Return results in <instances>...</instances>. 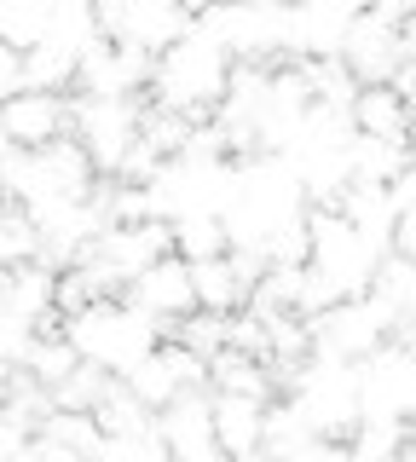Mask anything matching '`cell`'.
I'll use <instances>...</instances> for the list:
<instances>
[{"label": "cell", "mask_w": 416, "mask_h": 462, "mask_svg": "<svg viewBox=\"0 0 416 462\" xmlns=\"http://www.w3.org/2000/svg\"><path fill=\"white\" fill-rule=\"evenodd\" d=\"M307 214V191H300L295 168L272 151H254V156H237V185H232V202H226L220 226H226V249H243L261 260V243L272 237L278 226H290Z\"/></svg>", "instance_id": "cell-1"}, {"label": "cell", "mask_w": 416, "mask_h": 462, "mask_svg": "<svg viewBox=\"0 0 416 462\" xmlns=\"http://www.w3.org/2000/svg\"><path fill=\"white\" fill-rule=\"evenodd\" d=\"M226 81H232V58H226L220 41H208L203 29H185L174 47L156 52L151 64V105L156 110H174L185 122H203V116L220 105Z\"/></svg>", "instance_id": "cell-2"}, {"label": "cell", "mask_w": 416, "mask_h": 462, "mask_svg": "<svg viewBox=\"0 0 416 462\" xmlns=\"http://www.w3.org/2000/svg\"><path fill=\"white\" fill-rule=\"evenodd\" d=\"M59 329H64L69 353H76L81 365L105 370V375H127L156 341H162V329L139 307H127L122 295H93L88 307H76Z\"/></svg>", "instance_id": "cell-3"}, {"label": "cell", "mask_w": 416, "mask_h": 462, "mask_svg": "<svg viewBox=\"0 0 416 462\" xmlns=\"http://www.w3.org/2000/svg\"><path fill=\"white\" fill-rule=\"evenodd\" d=\"M93 185H98V173L69 134L41 144V151H12V162L0 168V197L18 202L23 214H41V208L69 202V197H88Z\"/></svg>", "instance_id": "cell-4"}, {"label": "cell", "mask_w": 416, "mask_h": 462, "mask_svg": "<svg viewBox=\"0 0 416 462\" xmlns=\"http://www.w3.org/2000/svg\"><path fill=\"white\" fill-rule=\"evenodd\" d=\"M272 382H283L295 416L307 422L312 439H336L347 445V433L358 428V387H353V365L341 358H300L290 370H272Z\"/></svg>", "instance_id": "cell-5"}, {"label": "cell", "mask_w": 416, "mask_h": 462, "mask_svg": "<svg viewBox=\"0 0 416 462\" xmlns=\"http://www.w3.org/2000/svg\"><path fill=\"white\" fill-rule=\"evenodd\" d=\"M237 185L232 156H168L162 168L145 180L151 214L156 220H185V214H214L220 220Z\"/></svg>", "instance_id": "cell-6"}, {"label": "cell", "mask_w": 416, "mask_h": 462, "mask_svg": "<svg viewBox=\"0 0 416 462\" xmlns=\"http://www.w3.org/2000/svg\"><path fill=\"white\" fill-rule=\"evenodd\" d=\"M387 249L376 237H365L358 226H347L336 208H307V266L336 289L341 300L347 295H365L370 289V272Z\"/></svg>", "instance_id": "cell-7"}, {"label": "cell", "mask_w": 416, "mask_h": 462, "mask_svg": "<svg viewBox=\"0 0 416 462\" xmlns=\"http://www.w3.org/2000/svg\"><path fill=\"white\" fill-rule=\"evenodd\" d=\"M358 387V422H411L416 411V353L411 341L387 336L376 353H365L353 365Z\"/></svg>", "instance_id": "cell-8"}, {"label": "cell", "mask_w": 416, "mask_h": 462, "mask_svg": "<svg viewBox=\"0 0 416 462\" xmlns=\"http://www.w3.org/2000/svg\"><path fill=\"white\" fill-rule=\"evenodd\" d=\"M139 116L145 98H69V139L88 151L93 173H116L127 144L139 139Z\"/></svg>", "instance_id": "cell-9"}, {"label": "cell", "mask_w": 416, "mask_h": 462, "mask_svg": "<svg viewBox=\"0 0 416 462\" xmlns=\"http://www.w3.org/2000/svg\"><path fill=\"white\" fill-rule=\"evenodd\" d=\"M93 18L105 41L139 52H162L191 29V6L185 0H93Z\"/></svg>", "instance_id": "cell-10"}, {"label": "cell", "mask_w": 416, "mask_h": 462, "mask_svg": "<svg viewBox=\"0 0 416 462\" xmlns=\"http://www.w3.org/2000/svg\"><path fill=\"white\" fill-rule=\"evenodd\" d=\"M411 47H416L411 23H387V18H376L370 6H358V18L347 23V35H341L336 58L347 64V76H353L358 87H382L399 64H411Z\"/></svg>", "instance_id": "cell-11"}, {"label": "cell", "mask_w": 416, "mask_h": 462, "mask_svg": "<svg viewBox=\"0 0 416 462\" xmlns=\"http://www.w3.org/2000/svg\"><path fill=\"white\" fill-rule=\"evenodd\" d=\"M156 52L122 47V41H98L76 58V93L81 98H139L151 87Z\"/></svg>", "instance_id": "cell-12"}, {"label": "cell", "mask_w": 416, "mask_h": 462, "mask_svg": "<svg viewBox=\"0 0 416 462\" xmlns=\"http://www.w3.org/2000/svg\"><path fill=\"white\" fill-rule=\"evenodd\" d=\"M122 387L145 404V411H162V404L174 393H185V387H208V370H203V358L185 353L180 341H156L151 353L122 375Z\"/></svg>", "instance_id": "cell-13"}, {"label": "cell", "mask_w": 416, "mask_h": 462, "mask_svg": "<svg viewBox=\"0 0 416 462\" xmlns=\"http://www.w3.org/2000/svg\"><path fill=\"white\" fill-rule=\"evenodd\" d=\"M69 134V98L64 93H6L0 98V139L12 151H41V144Z\"/></svg>", "instance_id": "cell-14"}, {"label": "cell", "mask_w": 416, "mask_h": 462, "mask_svg": "<svg viewBox=\"0 0 416 462\" xmlns=\"http://www.w3.org/2000/svg\"><path fill=\"white\" fill-rule=\"evenodd\" d=\"M122 300H127V307H139L156 329H168L174 318H185V312L197 307V300H191V266H185L180 254L151 260V266L122 289Z\"/></svg>", "instance_id": "cell-15"}, {"label": "cell", "mask_w": 416, "mask_h": 462, "mask_svg": "<svg viewBox=\"0 0 416 462\" xmlns=\"http://www.w3.org/2000/svg\"><path fill=\"white\" fill-rule=\"evenodd\" d=\"M261 260L243 254V249H226V254H208V260H191V300L203 312H237L243 300H249L254 278H261Z\"/></svg>", "instance_id": "cell-16"}, {"label": "cell", "mask_w": 416, "mask_h": 462, "mask_svg": "<svg viewBox=\"0 0 416 462\" xmlns=\"http://www.w3.org/2000/svg\"><path fill=\"white\" fill-rule=\"evenodd\" d=\"M365 300L382 312L387 336H393V341H411V324H416V260L387 249V254L376 260V272H370Z\"/></svg>", "instance_id": "cell-17"}, {"label": "cell", "mask_w": 416, "mask_h": 462, "mask_svg": "<svg viewBox=\"0 0 416 462\" xmlns=\"http://www.w3.org/2000/svg\"><path fill=\"white\" fill-rule=\"evenodd\" d=\"M151 428L156 439L168 445V457H191V451H208V387H185L162 404V411H151Z\"/></svg>", "instance_id": "cell-18"}, {"label": "cell", "mask_w": 416, "mask_h": 462, "mask_svg": "<svg viewBox=\"0 0 416 462\" xmlns=\"http://www.w3.org/2000/svg\"><path fill=\"white\" fill-rule=\"evenodd\" d=\"M261 416L266 399H243V393H208V439L220 457H243L261 445Z\"/></svg>", "instance_id": "cell-19"}, {"label": "cell", "mask_w": 416, "mask_h": 462, "mask_svg": "<svg viewBox=\"0 0 416 462\" xmlns=\"http://www.w3.org/2000/svg\"><path fill=\"white\" fill-rule=\"evenodd\" d=\"M52 278H59V272L41 266V260H23V266H12L6 278H0V307H12L18 318H30L35 329H59L64 318L52 312Z\"/></svg>", "instance_id": "cell-20"}, {"label": "cell", "mask_w": 416, "mask_h": 462, "mask_svg": "<svg viewBox=\"0 0 416 462\" xmlns=\"http://www.w3.org/2000/svg\"><path fill=\"white\" fill-rule=\"evenodd\" d=\"M347 122H353V134L411 144V105L399 93H387V87H358L347 105Z\"/></svg>", "instance_id": "cell-21"}, {"label": "cell", "mask_w": 416, "mask_h": 462, "mask_svg": "<svg viewBox=\"0 0 416 462\" xmlns=\"http://www.w3.org/2000/svg\"><path fill=\"white\" fill-rule=\"evenodd\" d=\"M18 87L23 93H69L76 87V52L59 41H35L18 52Z\"/></svg>", "instance_id": "cell-22"}, {"label": "cell", "mask_w": 416, "mask_h": 462, "mask_svg": "<svg viewBox=\"0 0 416 462\" xmlns=\"http://www.w3.org/2000/svg\"><path fill=\"white\" fill-rule=\"evenodd\" d=\"M208 370V393H243V399H272V370L261 358L249 353H232V346H220V353L203 358Z\"/></svg>", "instance_id": "cell-23"}, {"label": "cell", "mask_w": 416, "mask_h": 462, "mask_svg": "<svg viewBox=\"0 0 416 462\" xmlns=\"http://www.w3.org/2000/svg\"><path fill=\"white\" fill-rule=\"evenodd\" d=\"M405 168H411V144L370 139V134L347 139V180L353 185H387L393 173H405Z\"/></svg>", "instance_id": "cell-24"}, {"label": "cell", "mask_w": 416, "mask_h": 462, "mask_svg": "<svg viewBox=\"0 0 416 462\" xmlns=\"http://www.w3.org/2000/svg\"><path fill=\"white\" fill-rule=\"evenodd\" d=\"M290 64L300 69V81H307L312 105H324V110H341V116H347L353 93H358V81L347 76V64H341V58H290Z\"/></svg>", "instance_id": "cell-25"}, {"label": "cell", "mask_w": 416, "mask_h": 462, "mask_svg": "<svg viewBox=\"0 0 416 462\" xmlns=\"http://www.w3.org/2000/svg\"><path fill=\"white\" fill-rule=\"evenodd\" d=\"M52 6H59V0H0V47L23 52V47H35V41H47Z\"/></svg>", "instance_id": "cell-26"}, {"label": "cell", "mask_w": 416, "mask_h": 462, "mask_svg": "<svg viewBox=\"0 0 416 462\" xmlns=\"http://www.w3.org/2000/svg\"><path fill=\"white\" fill-rule=\"evenodd\" d=\"M168 237H174V254L191 266V260L226 254V226L214 214H185V220H168Z\"/></svg>", "instance_id": "cell-27"}, {"label": "cell", "mask_w": 416, "mask_h": 462, "mask_svg": "<svg viewBox=\"0 0 416 462\" xmlns=\"http://www.w3.org/2000/svg\"><path fill=\"white\" fill-rule=\"evenodd\" d=\"M41 237H35V220L18 208V202H0V272L23 266V260H35Z\"/></svg>", "instance_id": "cell-28"}, {"label": "cell", "mask_w": 416, "mask_h": 462, "mask_svg": "<svg viewBox=\"0 0 416 462\" xmlns=\"http://www.w3.org/2000/svg\"><path fill=\"white\" fill-rule=\"evenodd\" d=\"M411 445V422H358L347 433V451L358 462H387L393 451H405Z\"/></svg>", "instance_id": "cell-29"}, {"label": "cell", "mask_w": 416, "mask_h": 462, "mask_svg": "<svg viewBox=\"0 0 416 462\" xmlns=\"http://www.w3.org/2000/svg\"><path fill=\"white\" fill-rule=\"evenodd\" d=\"M105 387H110V375H105V370L76 365V370L64 375V382H52L47 393H52V411H93V404L105 399Z\"/></svg>", "instance_id": "cell-30"}, {"label": "cell", "mask_w": 416, "mask_h": 462, "mask_svg": "<svg viewBox=\"0 0 416 462\" xmlns=\"http://www.w3.org/2000/svg\"><path fill=\"white\" fill-rule=\"evenodd\" d=\"M174 341L185 346V353H197V358H208V353H220L226 346V318L220 312H203V307H191L185 318H174Z\"/></svg>", "instance_id": "cell-31"}, {"label": "cell", "mask_w": 416, "mask_h": 462, "mask_svg": "<svg viewBox=\"0 0 416 462\" xmlns=\"http://www.w3.org/2000/svg\"><path fill=\"white\" fill-rule=\"evenodd\" d=\"M30 341H35V324H30V318H18L12 307H0V365L18 370L23 353H30Z\"/></svg>", "instance_id": "cell-32"}, {"label": "cell", "mask_w": 416, "mask_h": 462, "mask_svg": "<svg viewBox=\"0 0 416 462\" xmlns=\"http://www.w3.org/2000/svg\"><path fill=\"white\" fill-rule=\"evenodd\" d=\"M278 462H358L347 445H336V439H307V445H295L290 457H278Z\"/></svg>", "instance_id": "cell-33"}, {"label": "cell", "mask_w": 416, "mask_h": 462, "mask_svg": "<svg viewBox=\"0 0 416 462\" xmlns=\"http://www.w3.org/2000/svg\"><path fill=\"white\" fill-rule=\"evenodd\" d=\"M6 93H18V52L0 47V98H6Z\"/></svg>", "instance_id": "cell-34"}, {"label": "cell", "mask_w": 416, "mask_h": 462, "mask_svg": "<svg viewBox=\"0 0 416 462\" xmlns=\"http://www.w3.org/2000/svg\"><path fill=\"white\" fill-rule=\"evenodd\" d=\"M174 462H226L220 451H214V445H208V451H191V457H174Z\"/></svg>", "instance_id": "cell-35"}, {"label": "cell", "mask_w": 416, "mask_h": 462, "mask_svg": "<svg viewBox=\"0 0 416 462\" xmlns=\"http://www.w3.org/2000/svg\"><path fill=\"white\" fill-rule=\"evenodd\" d=\"M387 462H411V445H405V451H393V457H387Z\"/></svg>", "instance_id": "cell-36"}, {"label": "cell", "mask_w": 416, "mask_h": 462, "mask_svg": "<svg viewBox=\"0 0 416 462\" xmlns=\"http://www.w3.org/2000/svg\"><path fill=\"white\" fill-rule=\"evenodd\" d=\"M0 278H6V272H0Z\"/></svg>", "instance_id": "cell-37"}, {"label": "cell", "mask_w": 416, "mask_h": 462, "mask_svg": "<svg viewBox=\"0 0 416 462\" xmlns=\"http://www.w3.org/2000/svg\"><path fill=\"white\" fill-rule=\"evenodd\" d=\"M0 202H6V197H0Z\"/></svg>", "instance_id": "cell-38"}]
</instances>
